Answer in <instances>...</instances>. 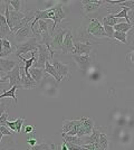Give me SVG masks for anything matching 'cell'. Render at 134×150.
Masks as SVG:
<instances>
[{"label":"cell","mask_w":134,"mask_h":150,"mask_svg":"<svg viewBox=\"0 0 134 150\" xmlns=\"http://www.w3.org/2000/svg\"><path fill=\"white\" fill-rule=\"evenodd\" d=\"M5 19H6V23L9 29H10V33H13V28L16 26H18L21 23V20L24 19V17L26 16L25 13H19V11H15V10H10L9 9V5L6 2V9H5Z\"/></svg>","instance_id":"obj_1"},{"label":"cell","mask_w":134,"mask_h":150,"mask_svg":"<svg viewBox=\"0 0 134 150\" xmlns=\"http://www.w3.org/2000/svg\"><path fill=\"white\" fill-rule=\"evenodd\" d=\"M38 45L39 42L37 40V37L32 36L30 39L26 40L21 44H18L17 47H16V50H15V54L16 56H22L27 53H32V52H37L38 50Z\"/></svg>","instance_id":"obj_2"},{"label":"cell","mask_w":134,"mask_h":150,"mask_svg":"<svg viewBox=\"0 0 134 150\" xmlns=\"http://www.w3.org/2000/svg\"><path fill=\"white\" fill-rule=\"evenodd\" d=\"M85 33H86V35L93 36V37H106L103 25L101 24V21L96 18L88 19V23L86 24V27H85Z\"/></svg>","instance_id":"obj_3"},{"label":"cell","mask_w":134,"mask_h":150,"mask_svg":"<svg viewBox=\"0 0 134 150\" xmlns=\"http://www.w3.org/2000/svg\"><path fill=\"white\" fill-rule=\"evenodd\" d=\"M6 80L10 81V88L11 86H17L18 88H21V77H20V65L18 64L13 69L8 72L7 75L4 76L2 81L5 82Z\"/></svg>","instance_id":"obj_4"},{"label":"cell","mask_w":134,"mask_h":150,"mask_svg":"<svg viewBox=\"0 0 134 150\" xmlns=\"http://www.w3.org/2000/svg\"><path fill=\"white\" fill-rule=\"evenodd\" d=\"M53 13H54V16H53V27H51V34H54L57 26L63 21L66 17L64 10H63V4H57L56 6L53 7Z\"/></svg>","instance_id":"obj_5"},{"label":"cell","mask_w":134,"mask_h":150,"mask_svg":"<svg viewBox=\"0 0 134 150\" xmlns=\"http://www.w3.org/2000/svg\"><path fill=\"white\" fill-rule=\"evenodd\" d=\"M81 120H82V123H81V127L78 128L76 133V136L79 138L91 134L92 131H93V129H94V121L91 118L83 117V118H81Z\"/></svg>","instance_id":"obj_6"},{"label":"cell","mask_w":134,"mask_h":150,"mask_svg":"<svg viewBox=\"0 0 134 150\" xmlns=\"http://www.w3.org/2000/svg\"><path fill=\"white\" fill-rule=\"evenodd\" d=\"M67 28H59L58 31L54 35V38L51 40L49 43V47L51 50L56 52V50H62V44H63V40H64L65 34L67 33Z\"/></svg>","instance_id":"obj_7"},{"label":"cell","mask_w":134,"mask_h":150,"mask_svg":"<svg viewBox=\"0 0 134 150\" xmlns=\"http://www.w3.org/2000/svg\"><path fill=\"white\" fill-rule=\"evenodd\" d=\"M15 38H16V42L17 43H24L26 40H28V39H30L32 38V28H30V24H26L25 26H22L20 29L16 31L15 34Z\"/></svg>","instance_id":"obj_8"},{"label":"cell","mask_w":134,"mask_h":150,"mask_svg":"<svg viewBox=\"0 0 134 150\" xmlns=\"http://www.w3.org/2000/svg\"><path fill=\"white\" fill-rule=\"evenodd\" d=\"M93 46L88 42H75L74 43V55H89Z\"/></svg>","instance_id":"obj_9"},{"label":"cell","mask_w":134,"mask_h":150,"mask_svg":"<svg viewBox=\"0 0 134 150\" xmlns=\"http://www.w3.org/2000/svg\"><path fill=\"white\" fill-rule=\"evenodd\" d=\"M62 52H63V54H68V53L73 54V52H74V37L69 29L67 30V33L64 36V40L62 44Z\"/></svg>","instance_id":"obj_10"},{"label":"cell","mask_w":134,"mask_h":150,"mask_svg":"<svg viewBox=\"0 0 134 150\" xmlns=\"http://www.w3.org/2000/svg\"><path fill=\"white\" fill-rule=\"evenodd\" d=\"M104 2L101 0H84V1H82L83 10L85 13H91L98 10V8L102 6Z\"/></svg>","instance_id":"obj_11"},{"label":"cell","mask_w":134,"mask_h":150,"mask_svg":"<svg viewBox=\"0 0 134 150\" xmlns=\"http://www.w3.org/2000/svg\"><path fill=\"white\" fill-rule=\"evenodd\" d=\"M51 64H53L54 69H56L60 82H62V80H63L64 77H66V76H68V79H69V69H68L67 65H65V64H63V63L59 62V61H53Z\"/></svg>","instance_id":"obj_12"},{"label":"cell","mask_w":134,"mask_h":150,"mask_svg":"<svg viewBox=\"0 0 134 150\" xmlns=\"http://www.w3.org/2000/svg\"><path fill=\"white\" fill-rule=\"evenodd\" d=\"M72 57L82 71H85L92 63V58L89 55H74V54H72Z\"/></svg>","instance_id":"obj_13"},{"label":"cell","mask_w":134,"mask_h":150,"mask_svg":"<svg viewBox=\"0 0 134 150\" xmlns=\"http://www.w3.org/2000/svg\"><path fill=\"white\" fill-rule=\"evenodd\" d=\"M81 123H82V120H64L63 122V133H67L68 131L75 129L77 133V130L78 128L81 127Z\"/></svg>","instance_id":"obj_14"},{"label":"cell","mask_w":134,"mask_h":150,"mask_svg":"<svg viewBox=\"0 0 134 150\" xmlns=\"http://www.w3.org/2000/svg\"><path fill=\"white\" fill-rule=\"evenodd\" d=\"M20 77H21V88H26V90H30V88H34L37 83L34 81L32 79H28L25 75V72H24V69L20 66Z\"/></svg>","instance_id":"obj_15"},{"label":"cell","mask_w":134,"mask_h":150,"mask_svg":"<svg viewBox=\"0 0 134 150\" xmlns=\"http://www.w3.org/2000/svg\"><path fill=\"white\" fill-rule=\"evenodd\" d=\"M19 63L15 62V61H10L7 58H0V72H10L11 69H13Z\"/></svg>","instance_id":"obj_16"},{"label":"cell","mask_w":134,"mask_h":150,"mask_svg":"<svg viewBox=\"0 0 134 150\" xmlns=\"http://www.w3.org/2000/svg\"><path fill=\"white\" fill-rule=\"evenodd\" d=\"M9 34H11V33H10V29L7 25L5 16L2 13H0V39H4Z\"/></svg>","instance_id":"obj_17"},{"label":"cell","mask_w":134,"mask_h":150,"mask_svg":"<svg viewBox=\"0 0 134 150\" xmlns=\"http://www.w3.org/2000/svg\"><path fill=\"white\" fill-rule=\"evenodd\" d=\"M44 73H45L44 69H36V67H30V69H29V74H30L32 79L36 82V83H39V82L43 80Z\"/></svg>","instance_id":"obj_18"},{"label":"cell","mask_w":134,"mask_h":150,"mask_svg":"<svg viewBox=\"0 0 134 150\" xmlns=\"http://www.w3.org/2000/svg\"><path fill=\"white\" fill-rule=\"evenodd\" d=\"M63 138H64V141L67 142V144H77V146H84L83 138H79V137H77V136H65V134H63Z\"/></svg>","instance_id":"obj_19"},{"label":"cell","mask_w":134,"mask_h":150,"mask_svg":"<svg viewBox=\"0 0 134 150\" xmlns=\"http://www.w3.org/2000/svg\"><path fill=\"white\" fill-rule=\"evenodd\" d=\"M120 23H125V21H123L122 19L114 18L112 13L103 18V26H111V27H113V26H115L116 24H120Z\"/></svg>","instance_id":"obj_20"},{"label":"cell","mask_w":134,"mask_h":150,"mask_svg":"<svg viewBox=\"0 0 134 150\" xmlns=\"http://www.w3.org/2000/svg\"><path fill=\"white\" fill-rule=\"evenodd\" d=\"M45 73H47V74L51 75L56 81H57V83H59L60 82V80H59V77H58L57 75V72H56V69H54V66H53V64H51V61H48V62H46V64H45Z\"/></svg>","instance_id":"obj_21"},{"label":"cell","mask_w":134,"mask_h":150,"mask_svg":"<svg viewBox=\"0 0 134 150\" xmlns=\"http://www.w3.org/2000/svg\"><path fill=\"white\" fill-rule=\"evenodd\" d=\"M133 27V24H126V23H120L116 24L115 26H113L114 31H119V33H128V30H131Z\"/></svg>","instance_id":"obj_22"},{"label":"cell","mask_w":134,"mask_h":150,"mask_svg":"<svg viewBox=\"0 0 134 150\" xmlns=\"http://www.w3.org/2000/svg\"><path fill=\"white\" fill-rule=\"evenodd\" d=\"M18 90L17 86H11L8 91L4 92L2 94H0V99H4V98H11L15 100V103H17V96H16V91Z\"/></svg>","instance_id":"obj_23"},{"label":"cell","mask_w":134,"mask_h":150,"mask_svg":"<svg viewBox=\"0 0 134 150\" xmlns=\"http://www.w3.org/2000/svg\"><path fill=\"white\" fill-rule=\"evenodd\" d=\"M109 144V138L106 137V134H105V133H101V134H100V138H98V141H97V144H98L103 150H107Z\"/></svg>","instance_id":"obj_24"},{"label":"cell","mask_w":134,"mask_h":150,"mask_svg":"<svg viewBox=\"0 0 134 150\" xmlns=\"http://www.w3.org/2000/svg\"><path fill=\"white\" fill-rule=\"evenodd\" d=\"M7 4H8L9 6L13 7L15 11L22 13V11H21V8L24 6V2H22V1H20V0H11V1H7Z\"/></svg>","instance_id":"obj_25"},{"label":"cell","mask_w":134,"mask_h":150,"mask_svg":"<svg viewBox=\"0 0 134 150\" xmlns=\"http://www.w3.org/2000/svg\"><path fill=\"white\" fill-rule=\"evenodd\" d=\"M55 144H51V146H49V144H35V146H32V148L29 150H54L55 149Z\"/></svg>","instance_id":"obj_26"},{"label":"cell","mask_w":134,"mask_h":150,"mask_svg":"<svg viewBox=\"0 0 134 150\" xmlns=\"http://www.w3.org/2000/svg\"><path fill=\"white\" fill-rule=\"evenodd\" d=\"M113 38L121 42L123 44H128V39H126V34L125 33H119V31H114V35H113Z\"/></svg>","instance_id":"obj_27"},{"label":"cell","mask_w":134,"mask_h":150,"mask_svg":"<svg viewBox=\"0 0 134 150\" xmlns=\"http://www.w3.org/2000/svg\"><path fill=\"white\" fill-rule=\"evenodd\" d=\"M24 122H25V118H22V117H19L18 119L13 121L15 127H16V132H17V133H20V132H21V129H22V125H24Z\"/></svg>","instance_id":"obj_28"},{"label":"cell","mask_w":134,"mask_h":150,"mask_svg":"<svg viewBox=\"0 0 134 150\" xmlns=\"http://www.w3.org/2000/svg\"><path fill=\"white\" fill-rule=\"evenodd\" d=\"M117 6L120 7H124V8H128L130 10H133L134 8V1H132V0H130V1H123V2H120Z\"/></svg>","instance_id":"obj_29"},{"label":"cell","mask_w":134,"mask_h":150,"mask_svg":"<svg viewBox=\"0 0 134 150\" xmlns=\"http://www.w3.org/2000/svg\"><path fill=\"white\" fill-rule=\"evenodd\" d=\"M103 28H104V31H105V34H106V37L113 38V35H114V29H113V27H111V26H103Z\"/></svg>","instance_id":"obj_30"},{"label":"cell","mask_w":134,"mask_h":150,"mask_svg":"<svg viewBox=\"0 0 134 150\" xmlns=\"http://www.w3.org/2000/svg\"><path fill=\"white\" fill-rule=\"evenodd\" d=\"M1 40V45H2V47L5 48V50H13V47L11 46L10 44V42L7 39V38H4V39H0Z\"/></svg>","instance_id":"obj_31"},{"label":"cell","mask_w":134,"mask_h":150,"mask_svg":"<svg viewBox=\"0 0 134 150\" xmlns=\"http://www.w3.org/2000/svg\"><path fill=\"white\" fill-rule=\"evenodd\" d=\"M0 132L2 133V136H11L13 132L10 131L6 125H0Z\"/></svg>","instance_id":"obj_32"},{"label":"cell","mask_w":134,"mask_h":150,"mask_svg":"<svg viewBox=\"0 0 134 150\" xmlns=\"http://www.w3.org/2000/svg\"><path fill=\"white\" fill-rule=\"evenodd\" d=\"M65 146L67 150H82V146H77V144H67L64 141Z\"/></svg>","instance_id":"obj_33"},{"label":"cell","mask_w":134,"mask_h":150,"mask_svg":"<svg viewBox=\"0 0 134 150\" xmlns=\"http://www.w3.org/2000/svg\"><path fill=\"white\" fill-rule=\"evenodd\" d=\"M7 118H8V113L4 112V113H2V115L0 117V125H5V121L7 120Z\"/></svg>","instance_id":"obj_34"},{"label":"cell","mask_w":134,"mask_h":150,"mask_svg":"<svg viewBox=\"0 0 134 150\" xmlns=\"http://www.w3.org/2000/svg\"><path fill=\"white\" fill-rule=\"evenodd\" d=\"M34 130H35V127L34 125H27L25 128L26 133H32V132H34Z\"/></svg>","instance_id":"obj_35"},{"label":"cell","mask_w":134,"mask_h":150,"mask_svg":"<svg viewBox=\"0 0 134 150\" xmlns=\"http://www.w3.org/2000/svg\"><path fill=\"white\" fill-rule=\"evenodd\" d=\"M5 110H6V105H5V103H1V104H0V117L2 115V113L6 112Z\"/></svg>","instance_id":"obj_36"},{"label":"cell","mask_w":134,"mask_h":150,"mask_svg":"<svg viewBox=\"0 0 134 150\" xmlns=\"http://www.w3.org/2000/svg\"><path fill=\"white\" fill-rule=\"evenodd\" d=\"M27 142L32 147V146L37 144V140H36V139H28V140H27Z\"/></svg>","instance_id":"obj_37"},{"label":"cell","mask_w":134,"mask_h":150,"mask_svg":"<svg viewBox=\"0 0 134 150\" xmlns=\"http://www.w3.org/2000/svg\"><path fill=\"white\" fill-rule=\"evenodd\" d=\"M60 150H67V148H66V146H65L64 142H63V144H62V148H60Z\"/></svg>","instance_id":"obj_38"},{"label":"cell","mask_w":134,"mask_h":150,"mask_svg":"<svg viewBox=\"0 0 134 150\" xmlns=\"http://www.w3.org/2000/svg\"><path fill=\"white\" fill-rule=\"evenodd\" d=\"M2 137H4V136H2V133L0 132V144H1V139H2Z\"/></svg>","instance_id":"obj_39"},{"label":"cell","mask_w":134,"mask_h":150,"mask_svg":"<svg viewBox=\"0 0 134 150\" xmlns=\"http://www.w3.org/2000/svg\"><path fill=\"white\" fill-rule=\"evenodd\" d=\"M2 82H4V81H2V79H1V77H0V83H2Z\"/></svg>","instance_id":"obj_40"},{"label":"cell","mask_w":134,"mask_h":150,"mask_svg":"<svg viewBox=\"0 0 134 150\" xmlns=\"http://www.w3.org/2000/svg\"><path fill=\"white\" fill-rule=\"evenodd\" d=\"M82 150H85V149H83V148H82Z\"/></svg>","instance_id":"obj_41"},{"label":"cell","mask_w":134,"mask_h":150,"mask_svg":"<svg viewBox=\"0 0 134 150\" xmlns=\"http://www.w3.org/2000/svg\"><path fill=\"white\" fill-rule=\"evenodd\" d=\"M0 5H1V1H0Z\"/></svg>","instance_id":"obj_42"},{"label":"cell","mask_w":134,"mask_h":150,"mask_svg":"<svg viewBox=\"0 0 134 150\" xmlns=\"http://www.w3.org/2000/svg\"><path fill=\"white\" fill-rule=\"evenodd\" d=\"M0 104H1V103H0Z\"/></svg>","instance_id":"obj_43"},{"label":"cell","mask_w":134,"mask_h":150,"mask_svg":"<svg viewBox=\"0 0 134 150\" xmlns=\"http://www.w3.org/2000/svg\"></svg>","instance_id":"obj_44"}]
</instances>
